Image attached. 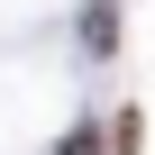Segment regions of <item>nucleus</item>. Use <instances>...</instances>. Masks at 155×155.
Segmentation results:
<instances>
[{
    "label": "nucleus",
    "mask_w": 155,
    "mask_h": 155,
    "mask_svg": "<svg viewBox=\"0 0 155 155\" xmlns=\"http://www.w3.org/2000/svg\"><path fill=\"white\" fill-rule=\"evenodd\" d=\"M137 137H146V119H137V110H119V119H110V155H137Z\"/></svg>",
    "instance_id": "1"
},
{
    "label": "nucleus",
    "mask_w": 155,
    "mask_h": 155,
    "mask_svg": "<svg viewBox=\"0 0 155 155\" xmlns=\"http://www.w3.org/2000/svg\"><path fill=\"white\" fill-rule=\"evenodd\" d=\"M55 155H110V146H101V137H91V128H82V137H64V146H55Z\"/></svg>",
    "instance_id": "2"
}]
</instances>
